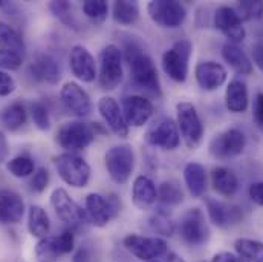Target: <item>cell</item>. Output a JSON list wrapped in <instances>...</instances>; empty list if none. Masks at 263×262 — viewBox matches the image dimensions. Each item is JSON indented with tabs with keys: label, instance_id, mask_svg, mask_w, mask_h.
Returning <instances> with one entry per match:
<instances>
[{
	"label": "cell",
	"instance_id": "db71d44e",
	"mask_svg": "<svg viewBox=\"0 0 263 262\" xmlns=\"http://www.w3.org/2000/svg\"><path fill=\"white\" fill-rule=\"evenodd\" d=\"M5 5H6V2L5 0H0V8H3Z\"/></svg>",
	"mask_w": 263,
	"mask_h": 262
},
{
	"label": "cell",
	"instance_id": "d6986e66",
	"mask_svg": "<svg viewBox=\"0 0 263 262\" xmlns=\"http://www.w3.org/2000/svg\"><path fill=\"white\" fill-rule=\"evenodd\" d=\"M205 205L210 221L219 229H228L231 225H236L243 218L242 208L234 204H227L219 199L206 198Z\"/></svg>",
	"mask_w": 263,
	"mask_h": 262
},
{
	"label": "cell",
	"instance_id": "ee69618b",
	"mask_svg": "<svg viewBox=\"0 0 263 262\" xmlns=\"http://www.w3.org/2000/svg\"><path fill=\"white\" fill-rule=\"evenodd\" d=\"M49 180H51V175H49V170L46 167H37L35 172L32 173L31 177V190L35 192V194H42L48 189L49 186Z\"/></svg>",
	"mask_w": 263,
	"mask_h": 262
},
{
	"label": "cell",
	"instance_id": "e575fe53",
	"mask_svg": "<svg viewBox=\"0 0 263 262\" xmlns=\"http://www.w3.org/2000/svg\"><path fill=\"white\" fill-rule=\"evenodd\" d=\"M148 222H150L152 230L155 233L164 236V238L173 236V233L176 230V225H175V222L172 219V215L165 208H162V207L156 208V212L150 216V221Z\"/></svg>",
	"mask_w": 263,
	"mask_h": 262
},
{
	"label": "cell",
	"instance_id": "9c48e42d",
	"mask_svg": "<svg viewBox=\"0 0 263 262\" xmlns=\"http://www.w3.org/2000/svg\"><path fill=\"white\" fill-rule=\"evenodd\" d=\"M51 205L59 219L69 225L70 230H80L89 222L86 210H83L63 187L54 189L51 194Z\"/></svg>",
	"mask_w": 263,
	"mask_h": 262
},
{
	"label": "cell",
	"instance_id": "5b68a950",
	"mask_svg": "<svg viewBox=\"0 0 263 262\" xmlns=\"http://www.w3.org/2000/svg\"><path fill=\"white\" fill-rule=\"evenodd\" d=\"M97 136L93 123H84L81 120H72L60 126L57 132V143L62 149L70 153H77L89 147Z\"/></svg>",
	"mask_w": 263,
	"mask_h": 262
},
{
	"label": "cell",
	"instance_id": "f907efd6",
	"mask_svg": "<svg viewBox=\"0 0 263 262\" xmlns=\"http://www.w3.org/2000/svg\"><path fill=\"white\" fill-rule=\"evenodd\" d=\"M211 262H247L243 261L240 256L234 255V253H230V252H220V253H216L213 256Z\"/></svg>",
	"mask_w": 263,
	"mask_h": 262
},
{
	"label": "cell",
	"instance_id": "836d02e7",
	"mask_svg": "<svg viewBox=\"0 0 263 262\" xmlns=\"http://www.w3.org/2000/svg\"><path fill=\"white\" fill-rule=\"evenodd\" d=\"M49 11L52 12V15L62 22L66 28L72 29V31H80V22L77 19V15L73 14V8L69 2L60 0V2H51L48 5Z\"/></svg>",
	"mask_w": 263,
	"mask_h": 262
},
{
	"label": "cell",
	"instance_id": "2e32d148",
	"mask_svg": "<svg viewBox=\"0 0 263 262\" xmlns=\"http://www.w3.org/2000/svg\"><path fill=\"white\" fill-rule=\"evenodd\" d=\"M121 111L129 128H142L153 117L155 108L152 100L144 95H127L121 101Z\"/></svg>",
	"mask_w": 263,
	"mask_h": 262
},
{
	"label": "cell",
	"instance_id": "ba28073f",
	"mask_svg": "<svg viewBox=\"0 0 263 262\" xmlns=\"http://www.w3.org/2000/svg\"><path fill=\"white\" fill-rule=\"evenodd\" d=\"M176 126L184 144L189 149H196L203 136V125L195 104L189 101L176 104Z\"/></svg>",
	"mask_w": 263,
	"mask_h": 262
},
{
	"label": "cell",
	"instance_id": "ac0fdd59",
	"mask_svg": "<svg viewBox=\"0 0 263 262\" xmlns=\"http://www.w3.org/2000/svg\"><path fill=\"white\" fill-rule=\"evenodd\" d=\"M69 66L72 74L83 83H92L98 75V66L93 56L83 45H73L70 48Z\"/></svg>",
	"mask_w": 263,
	"mask_h": 262
},
{
	"label": "cell",
	"instance_id": "60d3db41",
	"mask_svg": "<svg viewBox=\"0 0 263 262\" xmlns=\"http://www.w3.org/2000/svg\"><path fill=\"white\" fill-rule=\"evenodd\" d=\"M242 20H260L263 17L262 0H243L234 8Z\"/></svg>",
	"mask_w": 263,
	"mask_h": 262
},
{
	"label": "cell",
	"instance_id": "74e56055",
	"mask_svg": "<svg viewBox=\"0 0 263 262\" xmlns=\"http://www.w3.org/2000/svg\"><path fill=\"white\" fill-rule=\"evenodd\" d=\"M184 199V192L181 189V186L176 183V181H164L159 184L158 187V201L162 204V205H178L181 204Z\"/></svg>",
	"mask_w": 263,
	"mask_h": 262
},
{
	"label": "cell",
	"instance_id": "d590c367",
	"mask_svg": "<svg viewBox=\"0 0 263 262\" xmlns=\"http://www.w3.org/2000/svg\"><path fill=\"white\" fill-rule=\"evenodd\" d=\"M62 252L57 244L55 236H46L39 239L35 244V259L37 262H57L60 259Z\"/></svg>",
	"mask_w": 263,
	"mask_h": 262
},
{
	"label": "cell",
	"instance_id": "f35d334b",
	"mask_svg": "<svg viewBox=\"0 0 263 262\" xmlns=\"http://www.w3.org/2000/svg\"><path fill=\"white\" fill-rule=\"evenodd\" d=\"M83 14L93 23H103L109 15V3L104 0H87L81 6Z\"/></svg>",
	"mask_w": 263,
	"mask_h": 262
},
{
	"label": "cell",
	"instance_id": "cb8c5ba5",
	"mask_svg": "<svg viewBox=\"0 0 263 262\" xmlns=\"http://www.w3.org/2000/svg\"><path fill=\"white\" fill-rule=\"evenodd\" d=\"M132 201L139 210H148L155 205V202L158 201V187L155 186L152 178L145 175H139L135 178L132 186Z\"/></svg>",
	"mask_w": 263,
	"mask_h": 262
},
{
	"label": "cell",
	"instance_id": "7dc6e473",
	"mask_svg": "<svg viewBox=\"0 0 263 262\" xmlns=\"http://www.w3.org/2000/svg\"><path fill=\"white\" fill-rule=\"evenodd\" d=\"M253 118L257 128L263 131V92H257L253 104Z\"/></svg>",
	"mask_w": 263,
	"mask_h": 262
},
{
	"label": "cell",
	"instance_id": "5bb4252c",
	"mask_svg": "<svg viewBox=\"0 0 263 262\" xmlns=\"http://www.w3.org/2000/svg\"><path fill=\"white\" fill-rule=\"evenodd\" d=\"M144 139L147 144L162 150H175L181 144V135L176 121L170 117H162L153 121V125L145 132Z\"/></svg>",
	"mask_w": 263,
	"mask_h": 262
},
{
	"label": "cell",
	"instance_id": "e0dca14e",
	"mask_svg": "<svg viewBox=\"0 0 263 262\" xmlns=\"http://www.w3.org/2000/svg\"><path fill=\"white\" fill-rule=\"evenodd\" d=\"M214 26L228 39L231 43H240L247 37L243 20L239 17L233 6H219L214 12Z\"/></svg>",
	"mask_w": 263,
	"mask_h": 262
},
{
	"label": "cell",
	"instance_id": "4316f807",
	"mask_svg": "<svg viewBox=\"0 0 263 262\" xmlns=\"http://www.w3.org/2000/svg\"><path fill=\"white\" fill-rule=\"evenodd\" d=\"M211 183H213V189L222 197H233L239 189V180L236 173L223 166L213 169Z\"/></svg>",
	"mask_w": 263,
	"mask_h": 262
},
{
	"label": "cell",
	"instance_id": "603a6c76",
	"mask_svg": "<svg viewBox=\"0 0 263 262\" xmlns=\"http://www.w3.org/2000/svg\"><path fill=\"white\" fill-rule=\"evenodd\" d=\"M25 212V201L17 192L0 189V224H18Z\"/></svg>",
	"mask_w": 263,
	"mask_h": 262
},
{
	"label": "cell",
	"instance_id": "ffe728a7",
	"mask_svg": "<svg viewBox=\"0 0 263 262\" xmlns=\"http://www.w3.org/2000/svg\"><path fill=\"white\" fill-rule=\"evenodd\" d=\"M97 109L104 121V125L120 138H126L129 135V126L123 115L121 106L114 97H101L98 100Z\"/></svg>",
	"mask_w": 263,
	"mask_h": 262
},
{
	"label": "cell",
	"instance_id": "52a82bcc",
	"mask_svg": "<svg viewBox=\"0 0 263 262\" xmlns=\"http://www.w3.org/2000/svg\"><path fill=\"white\" fill-rule=\"evenodd\" d=\"M104 166L110 180L117 184H126L135 170V152L129 144L110 147L104 155Z\"/></svg>",
	"mask_w": 263,
	"mask_h": 262
},
{
	"label": "cell",
	"instance_id": "4fadbf2b",
	"mask_svg": "<svg viewBox=\"0 0 263 262\" xmlns=\"http://www.w3.org/2000/svg\"><path fill=\"white\" fill-rule=\"evenodd\" d=\"M245 146H247L245 133L237 128H231L217 133L210 141V153L217 160H231L242 155Z\"/></svg>",
	"mask_w": 263,
	"mask_h": 262
},
{
	"label": "cell",
	"instance_id": "83f0119b",
	"mask_svg": "<svg viewBox=\"0 0 263 262\" xmlns=\"http://www.w3.org/2000/svg\"><path fill=\"white\" fill-rule=\"evenodd\" d=\"M28 232L31 236L42 239L49 236L51 232V219L46 210L40 205H29L28 208Z\"/></svg>",
	"mask_w": 263,
	"mask_h": 262
},
{
	"label": "cell",
	"instance_id": "bcb514c9",
	"mask_svg": "<svg viewBox=\"0 0 263 262\" xmlns=\"http://www.w3.org/2000/svg\"><path fill=\"white\" fill-rule=\"evenodd\" d=\"M15 91L14 78L3 69H0V97H9Z\"/></svg>",
	"mask_w": 263,
	"mask_h": 262
},
{
	"label": "cell",
	"instance_id": "7402d4cb",
	"mask_svg": "<svg viewBox=\"0 0 263 262\" xmlns=\"http://www.w3.org/2000/svg\"><path fill=\"white\" fill-rule=\"evenodd\" d=\"M227 69L217 62H200L195 67V78L202 91H216L227 81Z\"/></svg>",
	"mask_w": 263,
	"mask_h": 262
},
{
	"label": "cell",
	"instance_id": "f1b7e54d",
	"mask_svg": "<svg viewBox=\"0 0 263 262\" xmlns=\"http://www.w3.org/2000/svg\"><path fill=\"white\" fill-rule=\"evenodd\" d=\"M184 181L189 192L200 198L206 190V169L199 163H189L184 167Z\"/></svg>",
	"mask_w": 263,
	"mask_h": 262
},
{
	"label": "cell",
	"instance_id": "3957f363",
	"mask_svg": "<svg viewBox=\"0 0 263 262\" xmlns=\"http://www.w3.org/2000/svg\"><path fill=\"white\" fill-rule=\"evenodd\" d=\"M193 54V45L190 40H178L162 54V69L176 83H184L189 77L190 59Z\"/></svg>",
	"mask_w": 263,
	"mask_h": 262
},
{
	"label": "cell",
	"instance_id": "d4e9b609",
	"mask_svg": "<svg viewBox=\"0 0 263 262\" xmlns=\"http://www.w3.org/2000/svg\"><path fill=\"white\" fill-rule=\"evenodd\" d=\"M248 86L243 78H233L225 91V106L233 114H243L248 109Z\"/></svg>",
	"mask_w": 263,
	"mask_h": 262
},
{
	"label": "cell",
	"instance_id": "8d00e7d4",
	"mask_svg": "<svg viewBox=\"0 0 263 262\" xmlns=\"http://www.w3.org/2000/svg\"><path fill=\"white\" fill-rule=\"evenodd\" d=\"M6 169L15 178H28L35 172V163L28 153H20L6 163Z\"/></svg>",
	"mask_w": 263,
	"mask_h": 262
},
{
	"label": "cell",
	"instance_id": "816d5d0a",
	"mask_svg": "<svg viewBox=\"0 0 263 262\" xmlns=\"http://www.w3.org/2000/svg\"><path fill=\"white\" fill-rule=\"evenodd\" d=\"M152 262H185L178 253H175V252H170V250H167L164 255H161L159 258H156V259H153Z\"/></svg>",
	"mask_w": 263,
	"mask_h": 262
},
{
	"label": "cell",
	"instance_id": "d6a6232c",
	"mask_svg": "<svg viewBox=\"0 0 263 262\" xmlns=\"http://www.w3.org/2000/svg\"><path fill=\"white\" fill-rule=\"evenodd\" d=\"M112 17L120 25H133L139 19V6L136 2L118 0L112 5Z\"/></svg>",
	"mask_w": 263,
	"mask_h": 262
},
{
	"label": "cell",
	"instance_id": "4dcf8cb0",
	"mask_svg": "<svg viewBox=\"0 0 263 262\" xmlns=\"http://www.w3.org/2000/svg\"><path fill=\"white\" fill-rule=\"evenodd\" d=\"M0 49L20 53L23 56L26 49L22 34L3 20H0Z\"/></svg>",
	"mask_w": 263,
	"mask_h": 262
},
{
	"label": "cell",
	"instance_id": "f6af8a7d",
	"mask_svg": "<svg viewBox=\"0 0 263 262\" xmlns=\"http://www.w3.org/2000/svg\"><path fill=\"white\" fill-rule=\"evenodd\" d=\"M55 238H57V244H59V249H60L62 255H67V253L75 250V235H73V230H65V232H62Z\"/></svg>",
	"mask_w": 263,
	"mask_h": 262
},
{
	"label": "cell",
	"instance_id": "8fae6325",
	"mask_svg": "<svg viewBox=\"0 0 263 262\" xmlns=\"http://www.w3.org/2000/svg\"><path fill=\"white\" fill-rule=\"evenodd\" d=\"M147 14L161 28H179L187 19V9L176 0H153L147 5Z\"/></svg>",
	"mask_w": 263,
	"mask_h": 262
},
{
	"label": "cell",
	"instance_id": "7a4b0ae2",
	"mask_svg": "<svg viewBox=\"0 0 263 262\" xmlns=\"http://www.w3.org/2000/svg\"><path fill=\"white\" fill-rule=\"evenodd\" d=\"M123 51L117 45H107L100 53L98 65V84L103 91H114L123 81Z\"/></svg>",
	"mask_w": 263,
	"mask_h": 262
},
{
	"label": "cell",
	"instance_id": "681fc988",
	"mask_svg": "<svg viewBox=\"0 0 263 262\" xmlns=\"http://www.w3.org/2000/svg\"><path fill=\"white\" fill-rule=\"evenodd\" d=\"M248 195H250V199L263 207V181H257V183H253L248 189Z\"/></svg>",
	"mask_w": 263,
	"mask_h": 262
},
{
	"label": "cell",
	"instance_id": "ab89813d",
	"mask_svg": "<svg viewBox=\"0 0 263 262\" xmlns=\"http://www.w3.org/2000/svg\"><path fill=\"white\" fill-rule=\"evenodd\" d=\"M29 112L34 121V126L39 131H49L51 129V115L49 109L43 101H34L29 106Z\"/></svg>",
	"mask_w": 263,
	"mask_h": 262
},
{
	"label": "cell",
	"instance_id": "30bf717a",
	"mask_svg": "<svg viewBox=\"0 0 263 262\" xmlns=\"http://www.w3.org/2000/svg\"><path fill=\"white\" fill-rule=\"evenodd\" d=\"M178 230L181 239L190 247H200L210 239V227L205 213L197 207L187 210L182 215L178 224Z\"/></svg>",
	"mask_w": 263,
	"mask_h": 262
},
{
	"label": "cell",
	"instance_id": "44dd1931",
	"mask_svg": "<svg viewBox=\"0 0 263 262\" xmlns=\"http://www.w3.org/2000/svg\"><path fill=\"white\" fill-rule=\"evenodd\" d=\"M29 75L40 83L57 84L62 78V67L59 60L49 53H39L29 65Z\"/></svg>",
	"mask_w": 263,
	"mask_h": 262
},
{
	"label": "cell",
	"instance_id": "1f68e13d",
	"mask_svg": "<svg viewBox=\"0 0 263 262\" xmlns=\"http://www.w3.org/2000/svg\"><path fill=\"white\" fill-rule=\"evenodd\" d=\"M234 250L237 256H240L247 262H263V242L250 239V238H239L234 241Z\"/></svg>",
	"mask_w": 263,
	"mask_h": 262
},
{
	"label": "cell",
	"instance_id": "277c9868",
	"mask_svg": "<svg viewBox=\"0 0 263 262\" xmlns=\"http://www.w3.org/2000/svg\"><path fill=\"white\" fill-rule=\"evenodd\" d=\"M55 169L59 177L63 180V183L70 187L83 189L90 181V175H92L90 166L83 156L77 153L65 152L59 155L55 160Z\"/></svg>",
	"mask_w": 263,
	"mask_h": 262
},
{
	"label": "cell",
	"instance_id": "6da1fadb",
	"mask_svg": "<svg viewBox=\"0 0 263 262\" xmlns=\"http://www.w3.org/2000/svg\"><path fill=\"white\" fill-rule=\"evenodd\" d=\"M123 57L129 65L133 84L153 97H161L162 91L158 69L155 66L153 59L136 39H129L124 43Z\"/></svg>",
	"mask_w": 263,
	"mask_h": 262
},
{
	"label": "cell",
	"instance_id": "9a60e30c",
	"mask_svg": "<svg viewBox=\"0 0 263 262\" xmlns=\"http://www.w3.org/2000/svg\"><path fill=\"white\" fill-rule=\"evenodd\" d=\"M60 101L67 112L77 118H86L92 112V100L89 94L75 81H67L60 89Z\"/></svg>",
	"mask_w": 263,
	"mask_h": 262
},
{
	"label": "cell",
	"instance_id": "c3c4849f",
	"mask_svg": "<svg viewBox=\"0 0 263 262\" xmlns=\"http://www.w3.org/2000/svg\"><path fill=\"white\" fill-rule=\"evenodd\" d=\"M251 56H253V62L257 66V69L263 74V36H260L251 48Z\"/></svg>",
	"mask_w": 263,
	"mask_h": 262
},
{
	"label": "cell",
	"instance_id": "7c38bea8",
	"mask_svg": "<svg viewBox=\"0 0 263 262\" xmlns=\"http://www.w3.org/2000/svg\"><path fill=\"white\" fill-rule=\"evenodd\" d=\"M124 249L142 262H152L168 250L167 241L161 236H141L127 235L123 241Z\"/></svg>",
	"mask_w": 263,
	"mask_h": 262
},
{
	"label": "cell",
	"instance_id": "f546056e",
	"mask_svg": "<svg viewBox=\"0 0 263 262\" xmlns=\"http://www.w3.org/2000/svg\"><path fill=\"white\" fill-rule=\"evenodd\" d=\"M26 120H28V111L22 101H12L0 111V121L8 131H18L26 125Z\"/></svg>",
	"mask_w": 263,
	"mask_h": 262
},
{
	"label": "cell",
	"instance_id": "484cf974",
	"mask_svg": "<svg viewBox=\"0 0 263 262\" xmlns=\"http://www.w3.org/2000/svg\"><path fill=\"white\" fill-rule=\"evenodd\" d=\"M222 57L230 67L239 75H250L253 72V62L248 54L236 43L227 42L222 46Z\"/></svg>",
	"mask_w": 263,
	"mask_h": 262
},
{
	"label": "cell",
	"instance_id": "f5cc1de1",
	"mask_svg": "<svg viewBox=\"0 0 263 262\" xmlns=\"http://www.w3.org/2000/svg\"><path fill=\"white\" fill-rule=\"evenodd\" d=\"M8 153H9V146H8L6 136H5L3 132L0 131V164H2L3 161H6Z\"/></svg>",
	"mask_w": 263,
	"mask_h": 262
},
{
	"label": "cell",
	"instance_id": "b9f144b4",
	"mask_svg": "<svg viewBox=\"0 0 263 262\" xmlns=\"http://www.w3.org/2000/svg\"><path fill=\"white\" fill-rule=\"evenodd\" d=\"M72 262H98V250L93 246V242H81V246L73 252Z\"/></svg>",
	"mask_w": 263,
	"mask_h": 262
},
{
	"label": "cell",
	"instance_id": "7bdbcfd3",
	"mask_svg": "<svg viewBox=\"0 0 263 262\" xmlns=\"http://www.w3.org/2000/svg\"><path fill=\"white\" fill-rule=\"evenodd\" d=\"M23 54L0 49V69L3 71H17L23 65Z\"/></svg>",
	"mask_w": 263,
	"mask_h": 262
},
{
	"label": "cell",
	"instance_id": "8992f818",
	"mask_svg": "<svg viewBox=\"0 0 263 262\" xmlns=\"http://www.w3.org/2000/svg\"><path fill=\"white\" fill-rule=\"evenodd\" d=\"M84 204L89 222L98 229L106 227L121 212V201L115 194H109L107 197H103L101 194H89Z\"/></svg>",
	"mask_w": 263,
	"mask_h": 262
}]
</instances>
